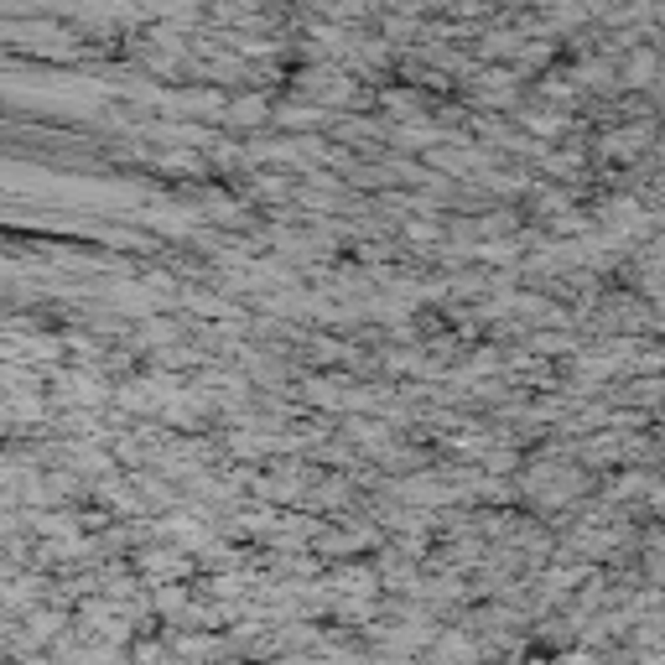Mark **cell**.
I'll return each mask as SVG.
<instances>
[{"instance_id": "7a4b0ae2", "label": "cell", "mask_w": 665, "mask_h": 665, "mask_svg": "<svg viewBox=\"0 0 665 665\" xmlns=\"http://www.w3.org/2000/svg\"><path fill=\"white\" fill-rule=\"evenodd\" d=\"M515 73H489L483 79V89H478V99L483 104H515Z\"/></svg>"}, {"instance_id": "6da1fadb", "label": "cell", "mask_w": 665, "mask_h": 665, "mask_svg": "<svg viewBox=\"0 0 665 665\" xmlns=\"http://www.w3.org/2000/svg\"><path fill=\"white\" fill-rule=\"evenodd\" d=\"M660 68H665V52H660V47H634V52L619 62V83L644 89V83H655V73H660Z\"/></svg>"}, {"instance_id": "3957f363", "label": "cell", "mask_w": 665, "mask_h": 665, "mask_svg": "<svg viewBox=\"0 0 665 665\" xmlns=\"http://www.w3.org/2000/svg\"><path fill=\"white\" fill-rule=\"evenodd\" d=\"M525 130H530V136H557V130H561V115H551L546 104H540V109H525Z\"/></svg>"}, {"instance_id": "277c9868", "label": "cell", "mask_w": 665, "mask_h": 665, "mask_svg": "<svg viewBox=\"0 0 665 665\" xmlns=\"http://www.w3.org/2000/svg\"><path fill=\"white\" fill-rule=\"evenodd\" d=\"M255 125V120H266V99H239V104H229V125Z\"/></svg>"}]
</instances>
